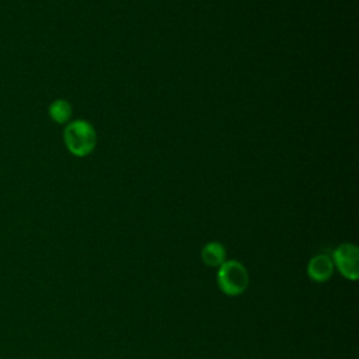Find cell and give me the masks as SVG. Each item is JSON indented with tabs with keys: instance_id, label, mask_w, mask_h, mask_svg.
Segmentation results:
<instances>
[{
	"instance_id": "cell-3",
	"label": "cell",
	"mask_w": 359,
	"mask_h": 359,
	"mask_svg": "<svg viewBox=\"0 0 359 359\" xmlns=\"http://www.w3.org/2000/svg\"><path fill=\"white\" fill-rule=\"evenodd\" d=\"M331 259L334 262V268L348 280L355 282L359 278V250L353 243H342L339 244Z\"/></svg>"
},
{
	"instance_id": "cell-6",
	"label": "cell",
	"mask_w": 359,
	"mask_h": 359,
	"mask_svg": "<svg viewBox=\"0 0 359 359\" xmlns=\"http://www.w3.org/2000/svg\"><path fill=\"white\" fill-rule=\"evenodd\" d=\"M49 116L53 122L56 123H67L72 118V114H73V109H72V105L69 101L66 100H55L50 105H49Z\"/></svg>"
},
{
	"instance_id": "cell-2",
	"label": "cell",
	"mask_w": 359,
	"mask_h": 359,
	"mask_svg": "<svg viewBox=\"0 0 359 359\" xmlns=\"http://www.w3.org/2000/svg\"><path fill=\"white\" fill-rule=\"evenodd\" d=\"M216 282L223 294L236 297L247 290L250 283V275L247 268L240 261L226 259L217 268Z\"/></svg>"
},
{
	"instance_id": "cell-4",
	"label": "cell",
	"mask_w": 359,
	"mask_h": 359,
	"mask_svg": "<svg viewBox=\"0 0 359 359\" xmlns=\"http://www.w3.org/2000/svg\"><path fill=\"white\" fill-rule=\"evenodd\" d=\"M334 271H335V268H334V262H332L331 257L324 252L311 257L307 264V269H306L309 279L316 283L328 282L331 279V276L334 275Z\"/></svg>"
},
{
	"instance_id": "cell-5",
	"label": "cell",
	"mask_w": 359,
	"mask_h": 359,
	"mask_svg": "<svg viewBox=\"0 0 359 359\" xmlns=\"http://www.w3.org/2000/svg\"><path fill=\"white\" fill-rule=\"evenodd\" d=\"M201 259L206 266L219 268L226 261V248L219 241H209L201 250Z\"/></svg>"
},
{
	"instance_id": "cell-1",
	"label": "cell",
	"mask_w": 359,
	"mask_h": 359,
	"mask_svg": "<svg viewBox=\"0 0 359 359\" xmlns=\"http://www.w3.org/2000/svg\"><path fill=\"white\" fill-rule=\"evenodd\" d=\"M66 149L76 157H86L95 149L97 133L94 126L83 119L72 121L63 130Z\"/></svg>"
}]
</instances>
